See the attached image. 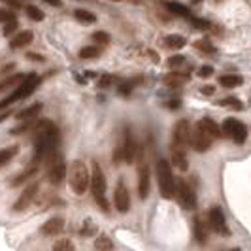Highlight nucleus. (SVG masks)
Instances as JSON below:
<instances>
[{
	"instance_id": "28",
	"label": "nucleus",
	"mask_w": 251,
	"mask_h": 251,
	"mask_svg": "<svg viewBox=\"0 0 251 251\" xmlns=\"http://www.w3.org/2000/svg\"><path fill=\"white\" fill-rule=\"evenodd\" d=\"M15 155H17V146L6 148V150H0V168H2V166H6V164L10 163Z\"/></svg>"
},
{
	"instance_id": "14",
	"label": "nucleus",
	"mask_w": 251,
	"mask_h": 251,
	"mask_svg": "<svg viewBox=\"0 0 251 251\" xmlns=\"http://www.w3.org/2000/svg\"><path fill=\"white\" fill-rule=\"evenodd\" d=\"M123 150H125V163L130 164L136 159V153H138V146H136V142L132 138L130 128L123 130Z\"/></svg>"
},
{
	"instance_id": "30",
	"label": "nucleus",
	"mask_w": 251,
	"mask_h": 251,
	"mask_svg": "<svg viewBox=\"0 0 251 251\" xmlns=\"http://www.w3.org/2000/svg\"><path fill=\"white\" fill-rule=\"evenodd\" d=\"M74 17L77 21H81V23H97V15L87 12V10H75Z\"/></svg>"
},
{
	"instance_id": "12",
	"label": "nucleus",
	"mask_w": 251,
	"mask_h": 251,
	"mask_svg": "<svg viewBox=\"0 0 251 251\" xmlns=\"http://www.w3.org/2000/svg\"><path fill=\"white\" fill-rule=\"evenodd\" d=\"M208 223H210V228L217 232V234H228V228H226V221L225 215L221 212V208H212L210 214H208Z\"/></svg>"
},
{
	"instance_id": "42",
	"label": "nucleus",
	"mask_w": 251,
	"mask_h": 251,
	"mask_svg": "<svg viewBox=\"0 0 251 251\" xmlns=\"http://www.w3.org/2000/svg\"><path fill=\"white\" fill-rule=\"evenodd\" d=\"M191 23L197 26V28H202V30L210 26V23H208L206 19H199V17H191Z\"/></svg>"
},
{
	"instance_id": "17",
	"label": "nucleus",
	"mask_w": 251,
	"mask_h": 251,
	"mask_svg": "<svg viewBox=\"0 0 251 251\" xmlns=\"http://www.w3.org/2000/svg\"><path fill=\"white\" fill-rule=\"evenodd\" d=\"M138 195L140 199H148V195H150V168H148V164H142L138 170Z\"/></svg>"
},
{
	"instance_id": "45",
	"label": "nucleus",
	"mask_w": 251,
	"mask_h": 251,
	"mask_svg": "<svg viewBox=\"0 0 251 251\" xmlns=\"http://www.w3.org/2000/svg\"><path fill=\"white\" fill-rule=\"evenodd\" d=\"M91 232H95L91 226V221H85V230H81V234H91Z\"/></svg>"
},
{
	"instance_id": "38",
	"label": "nucleus",
	"mask_w": 251,
	"mask_h": 251,
	"mask_svg": "<svg viewBox=\"0 0 251 251\" xmlns=\"http://www.w3.org/2000/svg\"><path fill=\"white\" fill-rule=\"evenodd\" d=\"M53 250L55 251H61V250H74V244L70 242V240H59L55 246H53Z\"/></svg>"
},
{
	"instance_id": "39",
	"label": "nucleus",
	"mask_w": 251,
	"mask_h": 251,
	"mask_svg": "<svg viewBox=\"0 0 251 251\" xmlns=\"http://www.w3.org/2000/svg\"><path fill=\"white\" fill-rule=\"evenodd\" d=\"M10 19H15V13L12 10H8V8H0V23H6Z\"/></svg>"
},
{
	"instance_id": "7",
	"label": "nucleus",
	"mask_w": 251,
	"mask_h": 251,
	"mask_svg": "<svg viewBox=\"0 0 251 251\" xmlns=\"http://www.w3.org/2000/svg\"><path fill=\"white\" fill-rule=\"evenodd\" d=\"M176 197L177 202L181 204V208H185V210H195L197 208V195H195V191H193V187L189 185L187 181H179L177 183Z\"/></svg>"
},
{
	"instance_id": "35",
	"label": "nucleus",
	"mask_w": 251,
	"mask_h": 251,
	"mask_svg": "<svg viewBox=\"0 0 251 251\" xmlns=\"http://www.w3.org/2000/svg\"><path fill=\"white\" fill-rule=\"evenodd\" d=\"M91 40L93 42H99V44H110V34L104 32V30H97L91 34Z\"/></svg>"
},
{
	"instance_id": "11",
	"label": "nucleus",
	"mask_w": 251,
	"mask_h": 251,
	"mask_svg": "<svg viewBox=\"0 0 251 251\" xmlns=\"http://www.w3.org/2000/svg\"><path fill=\"white\" fill-rule=\"evenodd\" d=\"M214 136H210L206 130H202L201 126L197 125V128L191 132V146L197 151H208L212 148Z\"/></svg>"
},
{
	"instance_id": "8",
	"label": "nucleus",
	"mask_w": 251,
	"mask_h": 251,
	"mask_svg": "<svg viewBox=\"0 0 251 251\" xmlns=\"http://www.w3.org/2000/svg\"><path fill=\"white\" fill-rule=\"evenodd\" d=\"M223 134L230 136L236 144H244L248 140V128L244 123H240L236 119H226L223 123Z\"/></svg>"
},
{
	"instance_id": "13",
	"label": "nucleus",
	"mask_w": 251,
	"mask_h": 251,
	"mask_svg": "<svg viewBox=\"0 0 251 251\" xmlns=\"http://www.w3.org/2000/svg\"><path fill=\"white\" fill-rule=\"evenodd\" d=\"M44 125H46V121H44V119H40V115H38V117H32V119L19 121V125L13 126L12 130H10V134L17 136V134H26V132H38Z\"/></svg>"
},
{
	"instance_id": "3",
	"label": "nucleus",
	"mask_w": 251,
	"mask_h": 251,
	"mask_svg": "<svg viewBox=\"0 0 251 251\" xmlns=\"http://www.w3.org/2000/svg\"><path fill=\"white\" fill-rule=\"evenodd\" d=\"M91 193H93V201L97 202V206L100 208L102 212H108L110 210V202H108V197H106V176H104L99 163H93Z\"/></svg>"
},
{
	"instance_id": "48",
	"label": "nucleus",
	"mask_w": 251,
	"mask_h": 251,
	"mask_svg": "<svg viewBox=\"0 0 251 251\" xmlns=\"http://www.w3.org/2000/svg\"><path fill=\"white\" fill-rule=\"evenodd\" d=\"M48 4H51V6H61V2L59 0H46Z\"/></svg>"
},
{
	"instance_id": "27",
	"label": "nucleus",
	"mask_w": 251,
	"mask_h": 251,
	"mask_svg": "<svg viewBox=\"0 0 251 251\" xmlns=\"http://www.w3.org/2000/svg\"><path fill=\"white\" fill-rule=\"evenodd\" d=\"M164 42H166V48H172V50H181L187 46V40L179 34H170L164 38Z\"/></svg>"
},
{
	"instance_id": "22",
	"label": "nucleus",
	"mask_w": 251,
	"mask_h": 251,
	"mask_svg": "<svg viewBox=\"0 0 251 251\" xmlns=\"http://www.w3.org/2000/svg\"><path fill=\"white\" fill-rule=\"evenodd\" d=\"M172 164L176 166L177 170L185 172V170L189 168L187 155H185V151H183V150H172Z\"/></svg>"
},
{
	"instance_id": "4",
	"label": "nucleus",
	"mask_w": 251,
	"mask_h": 251,
	"mask_svg": "<svg viewBox=\"0 0 251 251\" xmlns=\"http://www.w3.org/2000/svg\"><path fill=\"white\" fill-rule=\"evenodd\" d=\"M40 81H42V77H40L38 74H26L25 79L13 89L12 95L6 97L4 100H0V110H6L8 106H12L13 102L23 100V99H26V97H30V95L36 91L38 85H40Z\"/></svg>"
},
{
	"instance_id": "37",
	"label": "nucleus",
	"mask_w": 251,
	"mask_h": 251,
	"mask_svg": "<svg viewBox=\"0 0 251 251\" xmlns=\"http://www.w3.org/2000/svg\"><path fill=\"white\" fill-rule=\"evenodd\" d=\"M219 104H221V106H226V108H232V110H242V108H244L238 99H225V100H221Z\"/></svg>"
},
{
	"instance_id": "2",
	"label": "nucleus",
	"mask_w": 251,
	"mask_h": 251,
	"mask_svg": "<svg viewBox=\"0 0 251 251\" xmlns=\"http://www.w3.org/2000/svg\"><path fill=\"white\" fill-rule=\"evenodd\" d=\"M157 183H159V191L161 197L170 201L176 197V179L172 174V164L168 163L166 159H159L157 161Z\"/></svg>"
},
{
	"instance_id": "44",
	"label": "nucleus",
	"mask_w": 251,
	"mask_h": 251,
	"mask_svg": "<svg viewBox=\"0 0 251 251\" xmlns=\"http://www.w3.org/2000/svg\"><path fill=\"white\" fill-rule=\"evenodd\" d=\"M201 93H202V95H214L215 87H214V85H204V87L201 89Z\"/></svg>"
},
{
	"instance_id": "46",
	"label": "nucleus",
	"mask_w": 251,
	"mask_h": 251,
	"mask_svg": "<svg viewBox=\"0 0 251 251\" xmlns=\"http://www.w3.org/2000/svg\"><path fill=\"white\" fill-rule=\"evenodd\" d=\"M13 68H15V64H8L6 68H2V70H0V74H2V75L8 74V70H13Z\"/></svg>"
},
{
	"instance_id": "21",
	"label": "nucleus",
	"mask_w": 251,
	"mask_h": 251,
	"mask_svg": "<svg viewBox=\"0 0 251 251\" xmlns=\"http://www.w3.org/2000/svg\"><path fill=\"white\" fill-rule=\"evenodd\" d=\"M189 74H183V72H170L168 75H164V85L166 87H179V85H183V83H187Z\"/></svg>"
},
{
	"instance_id": "36",
	"label": "nucleus",
	"mask_w": 251,
	"mask_h": 251,
	"mask_svg": "<svg viewBox=\"0 0 251 251\" xmlns=\"http://www.w3.org/2000/svg\"><path fill=\"white\" fill-rule=\"evenodd\" d=\"M136 83H140V77H138V79H132V81H126V83H121V85H119V89H117V91H119V95H123V97H125V95H128V93L134 89V85H136Z\"/></svg>"
},
{
	"instance_id": "18",
	"label": "nucleus",
	"mask_w": 251,
	"mask_h": 251,
	"mask_svg": "<svg viewBox=\"0 0 251 251\" xmlns=\"http://www.w3.org/2000/svg\"><path fill=\"white\" fill-rule=\"evenodd\" d=\"M32 40H34L32 30H21V32L10 42V48H12V50H21V48H26Z\"/></svg>"
},
{
	"instance_id": "1",
	"label": "nucleus",
	"mask_w": 251,
	"mask_h": 251,
	"mask_svg": "<svg viewBox=\"0 0 251 251\" xmlns=\"http://www.w3.org/2000/svg\"><path fill=\"white\" fill-rule=\"evenodd\" d=\"M46 176L51 185H61L64 176H66V163H64L61 144H53L46 153Z\"/></svg>"
},
{
	"instance_id": "47",
	"label": "nucleus",
	"mask_w": 251,
	"mask_h": 251,
	"mask_svg": "<svg viewBox=\"0 0 251 251\" xmlns=\"http://www.w3.org/2000/svg\"><path fill=\"white\" fill-rule=\"evenodd\" d=\"M26 57H28L30 61H44V59H42L40 55H34V53H30V55H26Z\"/></svg>"
},
{
	"instance_id": "29",
	"label": "nucleus",
	"mask_w": 251,
	"mask_h": 251,
	"mask_svg": "<svg viewBox=\"0 0 251 251\" xmlns=\"http://www.w3.org/2000/svg\"><path fill=\"white\" fill-rule=\"evenodd\" d=\"M100 55V48L97 46H85L79 50V59H97Z\"/></svg>"
},
{
	"instance_id": "15",
	"label": "nucleus",
	"mask_w": 251,
	"mask_h": 251,
	"mask_svg": "<svg viewBox=\"0 0 251 251\" xmlns=\"http://www.w3.org/2000/svg\"><path fill=\"white\" fill-rule=\"evenodd\" d=\"M64 230V221L61 219V217H51V219H48L44 225H42V228H40V232L44 234V236H57V234H61Z\"/></svg>"
},
{
	"instance_id": "31",
	"label": "nucleus",
	"mask_w": 251,
	"mask_h": 251,
	"mask_svg": "<svg viewBox=\"0 0 251 251\" xmlns=\"http://www.w3.org/2000/svg\"><path fill=\"white\" fill-rule=\"evenodd\" d=\"M95 248L97 250H113V242L108 234H100L99 238L95 240Z\"/></svg>"
},
{
	"instance_id": "19",
	"label": "nucleus",
	"mask_w": 251,
	"mask_h": 251,
	"mask_svg": "<svg viewBox=\"0 0 251 251\" xmlns=\"http://www.w3.org/2000/svg\"><path fill=\"white\" fill-rule=\"evenodd\" d=\"M197 125L201 126L202 130H206L210 136H214V138H219V136L223 134V128L217 125L214 119H210V117H204V119H201Z\"/></svg>"
},
{
	"instance_id": "5",
	"label": "nucleus",
	"mask_w": 251,
	"mask_h": 251,
	"mask_svg": "<svg viewBox=\"0 0 251 251\" xmlns=\"http://www.w3.org/2000/svg\"><path fill=\"white\" fill-rule=\"evenodd\" d=\"M68 183L74 191V195H85V191L91 187V174H89L87 166L81 161H74L70 166V177Z\"/></svg>"
},
{
	"instance_id": "25",
	"label": "nucleus",
	"mask_w": 251,
	"mask_h": 251,
	"mask_svg": "<svg viewBox=\"0 0 251 251\" xmlns=\"http://www.w3.org/2000/svg\"><path fill=\"white\" fill-rule=\"evenodd\" d=\"M244 83V77L242 75H236V74H226V75H221L219 77V85L221 87H226V89H232V87H238Z\"/></svg>"
},
{
	"instance_id": "41",
	"label": "nucleus",
	"mask_w": 251,
	"mask_h": 251,
	"mask_svg": "<svg viewBox=\"0 0 251 251\" xmlns=\"http://www.w3.org/2000/svg\"><path fill=\"white\" fill-rule=\"evenodd\" d=\"M183 63H185V57H183V55H176V57H170V59H168V66H170V68L179 66V64H183Z\"/></svg>"
},
{
	"instance_id": "40",
	"label": "nucleus",
	"mask_w": 251,
	"mask_h": 251,
	"mask_svg": "<svg viewBox=\"0 0 251 251\" xmlns=\"http://www.w3.org/2000/svg\"><path fill=\"white\" fill-rule=\"evenodd\" d=\"M4 25H6L4 26V34H6V36H10L13 30L17 28V19H10V21H6Z\"/></svg>"
},
{
	"instance_id": "34",
	"label": "nucleus",
	"mask_w": 251,
	"mask_h": 251,
	"mask_svg": "<svg viewBox=\"0 0 251 251\" xmlns=\"http://www.w3.org/2000/svg\"><path fill=\"white\" fill-rule=\"evenodd\" d=\"M117 81V77L115 75H112V74H104V75H100V79H99V87H102V89H108V87H112L113 83Z\"/></svg>"
},
{
	"instance_id": "43",
	"label": "nucleus",
	"mask_w": 251,
	"mask_h": 251,
	"mask_svg": "<svg viewBox=\"0 0 251 251\" xmlns=\"http://www.w3.org/2000/svg\"><path fill=\"white\" fill-rule=\"evenodd\" d=\"M214 74V66H201V70H199V75L201 77H210V75Z\"/></svg>"
},
{
	"instance_id": "9",
	"label": "nucleus",
	"mask_w": 251,
	"mask_h": 251,
	"mask_svg": "<svg viewBox=\"0 0 251 251\" xmlns=\"http://www.w3.org/2000/svg\"><path fill=\"white\" fill-rule=\"evenodd\" d=\"M38 191H40L38 181L36 183H30V185L19 195V199L15 201V204H13V212H25V210H28V208L32 206V202L36 201Z\"/></svg>"
},
{
	"instance_id": "49",
	"label": "nucleus",
	"mask_w": 251,
	"mask_h": 251,
	"mask_svg": "<svg viewBox=\"0 0 251 251\" xmlns=\"http://www.w3.org/2000/svg\"><path fill=\"white\" fill-rule=\"evenodd\" d=\"M191 2H193V4H201L202 0H191Z\"/></svg>"
},
{
	"instance_id": "33",
	"label": "nucleus",
	"mask_w": 251,
	"mask_h": 251,
	"mask_svg": "<svg viewBox=\"0 0 251 251\" xmlns=\"http://www.w3.org/2000/svg\"><path fill=\"white\" fill-rule=\"evenodd\" d=\"M195 48L204 51V53H215L214 44H212V42H208V40H197V42H195Z\"/></svg>"
},
{
	"instance_id": "24",
	"label": "nucleus",
	"mask_w": 251,
	"mask_h": 251,
	"mask_svg": "<svg viewBox=\"0 0 251 251\" xmlns=\"http://www.w3.org/2000/svg\"><path fill=\"white\" fill-rule=\"evenodd\" d=\"M25 79V75L23 74H13V75H8L6 79H2L0 81V93H4V91H10V89H15L21 81Z\"/></svg>"
},
{
	"instance_id": "26",
	"label": "nucleus",
	"mask_w": 251,
	"mask_h": 251,
	"mask_svg": "<svg viewBox=\"0 0 251 251\" xmlns=\"http://www.w3.org/2000/svg\"><path fill=\"white\" fill-rule=\"evenodd\" d=\"M164 6H166V10H168V12L176 13V15H179V17H187V19L193 17L191 12H189V8H185V6H183V4H179V2H166Z\"/></svg>"
},
{
	"instance_id": "32",
	"label": "nucleus",
	"mask_w": 251,
	"mask_h": 251,
	"mask_svg": "<svg viewBox=\"0 0 251 251\" xmlns=\"http://www.w3.org/2000/svg\"><path fill=\"white\" fill-rule=\"evenodd\" d=\"M25 12H26V15L32 19V21H44V12L40 10V8H36V6H26L25 8Z\"/></svg>"
},
{
	"instance_id": "16",
	"label": "nucleus",
	"mask_w": 251,
	"mask_h": 251,
	"mask_svg": "<svg viewBox=\"0 0 251 251\" xmlns=\"http://www.w3.org/2000/svg\"><path fill=\"white\" fill-rule=\"evenodd\" d=\"M38 170H40V164H36V163H30L28 161V164L25 166V170L21 172V174H17V176L13 177L12 181H10V185L12 187H19L21 183H25V181H28L30 177H34L38 174Z\"/></svg>"
},
{
	"instance_id": "10",
	"label": "nucleus",
	"mask_w": 251,
	"mask_h": 251,
	"mask_svg": "<svg viewBox=\"0 0 251 251\" xmlns=\"http://www.w3.org/2000/svg\"><path fill=\"white\" fill-rule=\"evenodd\" d=\"M113 204L117 208V212L126 214L130 210V195H128V189L123 181H119L115 185V193H113Z\"/></svg>"
},
{
	"instance_id": "20",
	"label": "nucleus",
	"mask_w": 251,
	"mask_h": 251,
	"mask_svg": "<svg viewBox=\"0 0 251 251\" xmlns=\"http://www.w3.org/2000/svg\"><path fill=\"white\" fill-rule=\"evenodd\" d=\"M42 110H44V104H40V102H36V104L28 106V108H25V110H19V112L15 113V119H17V121H25V119H32V117H38V115L42 113Z\"/></svg>"
},
{
	"instance_id": "6",
	"label": "nucleus",
	"mask_w": 251,
	"mask_h": 251,
	"mask_svg": "<svg viewBox=\"0 0 251 251\" xmlns=\"http://www.w3.org/2000/svg\"><path fill=\"white\" fill-rule=\"evenodd\" d=\"M191 142V125L187 119L177 121L174 126V136H172V150H187V144Z\"/></svg>"
},
{
	"instance_id": "23",
	"label": "nucleus",
	"mask_w": 251,
	"mask_h": 251,
	"mask_svg": "<svg viewBox=\"0 0 251 251\" xmlns=\"http://www.w3.org/2000/svg\"><path fill=\"white\" fill-rule=\"evenodd\" d=\"M193 226H195V238H197V242H199V244H204V242L208 240L206 223H204L201 217L197 215V217H195V221H193Z\"/></svg>"
}]
</instances>
